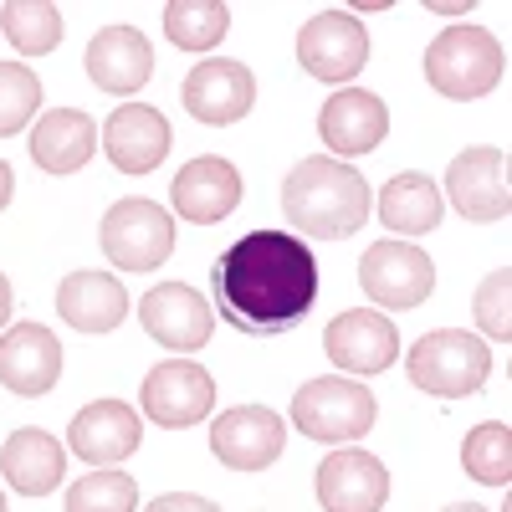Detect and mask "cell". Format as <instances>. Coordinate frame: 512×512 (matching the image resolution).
I'll list each match as a JSON object with an SVG mask.
<instances>
[{
    "instance_id": "29",
    "label": "cell",
    "mask_w": 512,
    "mask_h": 512,
    "mask_svg": "<svg viewBox=\"0 0 512 512\" xmlns=\"http://www.w3.org/2000/svg\"><path fill=\"white\" fill-rule=\"evenodd\" d=\"M139 507V482L128 472H88L82 482H72L67 492V512H134Z\"/></svg>"
},
{
    "instance_id": "31",
    "label": "cell",
    "mask_w": 512,
    "mask_h": 512,
    "mask_svg": "<svg viewBox=\"0 0 512 512\" xmlns=\"http://www.w3.org/2000/svg\"><path fill=\"white\" fill-rule=\"evenodd\" d=\"M507 287H512V272L507 267H492L472 297V318L482 323L487 338H497V344H507L512 338V303H507Z\"/></svg>"
},
{
    "instance_id": "7",
    "label": "cell",
    "mask_w": 512,
    "mask_h": 512,
    "mask_svg": "<svg viewBox=\"0 0 512 512\" xmlns=\"http://www.w3.org/2000/svg\"><path fill=\"white\" fill-rule=\"evenodd\" d=\"M359 287L374 297L379 308H395V313H410L420 308L425 297L436 292V267L431 256L410 241H374L359 262Z\"/></svg>"
},
{
    "instance_id": "12",
    "label": "cell",
    "mask_w": 512,
    "mask_h": 512,
    "mask_svg": "<svg viewBox=\"0 0 512 512\" xmlns=\"http://www.w3.org/2000/svg\"><path fill=\"white\" fill-rule=\"evenodd\" d=\"M287 446V425L267 405H236L210 425V451L231 472H267Z\"/></svg>"
},
{
    "instance_id": "11",
    "label": "cell",
    "mask_w": 512,
    "mask_h": 512,
    "mask_svg": "<svg viewBox=\"0 0 512 512\" xmlns=\"http://www.w3.org/2000/svg\"><path fill=\"white\" fill-rule=\"evenodd\" d=\"M139 323L154 344L175 349V354H195L210 344V333H216V313L210 303L190 287V282H159L144 292L139 303Z\"/></svg>"
},
{
    "instance_id": "33",
    "label": "cell",
    "mask_w": 512,
    "mask_h": 512,
    "mask_svg": "<svg viewBox=\"0 0 512 512\" xmlns=\"http://www.w3.org/2000/svg\"><path fill=\"white\" fill-rule=\"evenodd\" d=\"M11 190H16V175H11V164H6V159H0V210H6V205H11Z\"/></svg>"
},
{
    "instance_id": "19",
    "label": "cell",
    "mask_w": 512,
    "mask_h": 512,
    "mask_svg": "<svg viewBox=\"0 0 512 512\" xmlns=\"http://www.w3.org/2000/svg\"><path fill=\"white\" fill-rule=\"evenodd\" d=\"M62 379V344L52 328L41 323H16L6 338H0V384L11 395H47L52 384Z\"/></svg>"
},
{
    "instance_id": "17",
    "label": "cell",
    "mask_w": 512,
    "mask_h": 512,
    "mask_svg": "<svg viewBox=\"0 0 512 512\" xmlns=\"http://www.w3.org/2000/svg\"><path fill=\"white\" fill-rule=\"evenodd\" d=\"M390 497V472L379 466V456L344 446L318 466V502L323 512H379Z\"/></svg>"
},
{
    "instance_id": "4",
    "label": "cell",
    "mask_w": 512,
    "mask_h": 512,
    "mask_svg": "<svg viewBox=\"0 0 512 512\" xmlns=\"http://www.w3.org/2000/svg\"><path fill=\"white\" fill-rule=\"evenodd\" d=\"M405 369L415 379V390L436 400H466L477 395L492 374V349L482 344V333L466 328H436L405 354Z\"/></svg>"
},
{
    "instance_id": "1",
    "label": "cell",
    "mask_w": 512,
    "mask_h": 512,
    "mask_svg": "<svg viewBox=\"0 0 512 512\" xmlns=\"http://www.w3.org/2000/svg\"><path fill=\"white\" fill-rule=\"evenodd\" d=\"M210 297L241 333H292L318 303V256L292 231H251L216 256Z\"/></svg>"
},
{
    "instance_id": "24",
    "label": "cell",
    "mask_w": 512,
    "mask_h": 512,
    "mask_svg": "<svg viewBox=\"0 0 512 512\" xmlns=\"http://www.w3.org/2000/svg\"><path fill=\"white\" fill-rule=\"evenodd\" d=\"M31 159L47 169V175H72L93 159L98 149V123L82 113V108H52L41 113V123L31 128Z\"/></svg>"
},
{
    "instance_id": "15",
    "label": "cell",
    "mask_w": 512,
    "mask_h": 512,
    "mask_svg": "<svg viewBox=\"0 0 512 512\" xmlns=\"http://www.w3.org/2000/svg\"><path fill=\"white\" fill-rule=\"evenodd\" d=\"M98 144L103 154L113 159V169H123V175H149V169L164 164L169 144H175V134H169V118L149 103H123L108 113V123L98 128Z\"/></svg>"
},
{
    "instance_id": "32",
    "label": "cell",
    "mask_w": 512,
    "mask_h": 512,
    "mask_svg": "<svg viewBox=\"0 0 512 512\" xmlns=\"http://www.w3.org/2000/svg\"><path fill=\"white\" fill-rule=\"evenodd\" d=\"M144 512H221L210 497H195V492H164V497H154Z\"/></svg>"
},
{
    "instance_id": "18",
    "label": "cell",
    "mask_w": 512,
    "mask_h": 512,
    "mask_svg": "<svg viewBox=\"0 0 512 512\" xmlns=\"http://www.w3.org/2000/svg\"><path fill=\"white\" fill-rule=\"evenodd\" d=\"M139 441H144V420L123 400H93L88 410H77L72 431H67L72 456L93 461V466H118L123 456L139 451Z\"/></svg>"
},
{
    "instance_id": "34",
    "label": "cell",
    "mask_w": 512,
    "mask_h": 512,
    "mask_svg": "<svg viewBox=\"0 0 512 512\" xmlns=\"http://www.w3.org/2000/svg\"><path fill=\"white\" fill-rule=\"evenodd\" d=\"M6 318H11V282L0 272V328H6Z\"/></svg>"
},
{
    "instance_id": "14",
    "label": "cell",
    "mask_w": 512,
    "mask_h": 512,
    "mask_svg": "<svg viewBox=\"0 0 512 512\" xmlns=\"http://www.w3.org/2000/svg\"><path fill=\"white\" fill-rule=\"evenodd\" d=\"M323 349L344 374H384L400 359V328L374 308H349L328 323Z\"/></svg>"
},
{
    "instance_id": "21",
    "label": "cell",
    "mask_w": 512,
    "mask_h": 512,
    "mask_svg": "<svg viewBox=\"0 0 512 512\" xmlns=\"http://www.w3.org/2000/svg\"><path fill=\"white\" fill-rule=\"evenodd\" d=\"M88 77L98 82L103 93H139L144 82L154 77V47H149V36L134 31V26H103L93 41H88Z\"/></svg>"
},
{
    "instance_id": "2",
    "label": "cell",
    "mask_w": 512,
    "mask_h": 512,
    "mask_svg": "<svg viewBox=\"0 0 512 512\" xmlns=\"http://www.w3.org/2000/svg\"><path fill=\"white\" fill-rule=\"evenodd\" d=\"M282 216L313 241H344L369 221V180L344 159H303L282 185Z\"/></svg>"
},
{
    "instance_id": "10",
    "label": "cell",
    "mask_w": 512,
    "mask_h": 512,
    "mask_svg": "<svg viewBox=\"0 0 512 512\" xmlns=\"http://www.w3.org/2000/svg\"><path fill=\"white\" fill-rule=\"evenodd\" d=\"M139 405L154 425H164V431H185V425L205 420L210 405H216V379H210L195 359H164L144 374Z\"/></svg>"
},
{
    "instance_id": "27",
    "label": "cell",
    "mask_w": 512,
    "mask_h": 512,
    "mask_svg": "<svg viewBox=\"0 0 512 512\" xmlns=\"http://www.w3.org/2000/svg\"><path fill=\"white\" fill-rule=\"evenodd\" d=\"M461 466H466V477L482 482V487H507V477H512V431H507V420L477 425V431L461 441Z\"/></svg>"
},
{
    "instance_id": "13",
    "label": "cell",
    "mask_w": 512,
    "mask_h": 512,
    "mask_svg": "<svg viewBox=\"0 0 512 512\" xmlns=\"http://www.w3.org/2000/svg\"><path fill=\"white\" fill-rule=\"evenodd\" d=\"M185 113L210 123V128H226V123H241L256 103V77L246 62L236 57H210V62H195V72L185 77Z\"/></svg>"
},
{
    "instance_id": "6",
    "label": "cell",
    "mask_w": 512,
    "mask_h": 512,
    "mask_svg": "<svg viewBox=\"0 0 512 512\" xmlns=\"http://www.w3.org/2000/svg\"><path fill=\"white\" fill-rule=\"evenodd\" d=\"M98 241H103V256L113 267L154 272V267L169 262V251H175V221H169L164 205H154L144 195H128L103 216Z\"/></svg>"
},
{
    "instance_id": "25",
    "label": "cell",
    "mask_w": 512,
    "mask_h": 512,
    "mask_svg": "<svg viewBox=\"0 0 512 512\" xmlns=\"http://www.w3.org/2000/svg\"><path fill=\"white\" fill-rule=\"evenodd\" d=\"M441 216H446L441 185H436L431 175H420V169H405V175H395L390 185H384V195H379V226H390L395 241L436 231Z\"/></svg>"
},
{
    "instance_id": "36",
    "label": "cell",
    "mask_w": 512,
    "mask_h": 512,
    "mask_svg": "<svg viewBox=\"0 0 512 512\" xmlns=\"http://www.w3.org/2000/svg\"><path fill=\"white\" fill-rule=\"evenodd\" d=\"M446 512H487V507H482V502H451Z\"/></svg>"
},
{
    "instance_id": "35",
    "label": "cell",
    "mask_w": 512,
    "mask_h": 512,
    "mask_svg": "<svg viewBox=\"0 0 512 512\" xmlns=\"http://www.w3.org/2000/svg\"><path fill=\"white\" fill-rule=\"evenodd\" d=\"M425 11H431V16H466L472 6H441V0H431V6H425Z\"/></svg>"
},
{
    "instance_id": "23",
    "label": "cell",
    "mask_w": 512,
    "mask_h": 512,
    "mask_svg": "<svg viewBox=\"0 0 512 512\" xmlns=\"http://www.w3.org/2000/svg\"><path fill=\"white\" fill-rule=\"evenodd\" d=\"M0 472H6V482L26 497H47L62 487V472H67V446L47 431H36V425H26V431H11L6 446H0Z\"/></svg>"
},
{
    "instance_id": "37",
    "label": "cell",
    "mask_w": 512,
    "mask_h": 512,
    "mask_svg": "<svg viewBox=\"0 0 512 512\" xmlns=\"http://www.w3.org/2000/svg\"><path fill=\"white\" fill-rule=\"evenodd\" d=\"M0 512H6V492H0Z\"/></svg>"
},
{
    "instance_id": "5",
    "label": "cell",
    "mask_w": 512,
    "mask_h": 512,
    "mask_svg": "<svg viewBox=\"0 0 512 512\" xmlns=\"http://www.w3.org/2000/svg\"><path fill=\"white\" fill-rule=\"evenodd\" d=\"M374 415H379L374 395L359 379H344V374L308 379L303 390L292 395V425L308 441H323V446H349V441L369 436Z\"/></svg>"
},
{
    "instance_id": "8",
    "label": "cell",
    "mask_w": 512,
    "mask_h": 512,
    "mask_svg": "<svg viewBox=\"0 0 512 512\" xmlns=\"http://www.w3.org/2000/svg\"><path fill=\"white\" fill-rule=\"evenodd\" d=\"M297 62L318 82H349L369 62V31L354 11H318L297 31Z\"/></svg>"
},
{
    "instance_id": "22",
    "label": "cell",
    "mask_w": 512,
    "mask_h": 512,
    "mask_svg": "<svg viewBox=\"0 0 512 512\" xmlns=\"http://www.w3.org/2000/svg\"><path fill=\"white\" fill-rule=\"evenodd\" d=\"M57 313L77 333H113L128 318V292L113 272H72L57 287Z\"/></svg>"
},
{
    "instance_id": "30",
    "label": "cell",
    "mask_w": 512,
    "mask_h": 512,
    "mask_svg": "<svg viewBox=\"0 0 512 512\" xmlns=\"http://www.w3.org/2000/svg\"><path fill=\"white\" fill-rule=\"evenodd\" d=\"M41 108V82L26 62H0V139L21 134Z\"/></svg>"
},
{
    "instance_id": "3",
    "label": "cell",
    "mask_w": 512,
    "mask_h": 512,
    "mask_svg": "<svg viewBox=\"0 0 512 512\" xmlns=\"http://www.w3.org/2000/svg\"><path fill=\"white\" fill-rule=\"evenodd\" d=\"M425 82L451 103L492 93L502 82V41L487 26H446L425 47Z\"/></svg>"
},
{
    "instance_id": "20",
    "label": "cell",
    "mask_w": 512,
    "mask_h": 512,
    "mask_svg": "<svg viewBox=\"0 0 512 512\" xmlns=\"http://www.w3.org/2000/svg\"><path fill=\"white\" fill-rule=\"evenodd\" d=\"M241 175H236V164L231 159H221V154H200V159H190L180 175H175V185H169V195H175V210L185 221H195V226H216V221H226L231 210L241 205Z\"/></svg>"
},
{
    "instance_id": "26",
    "label": "cell",
    "mask_w": 512,
    "mask_h": 512,
    "mask_svg": "<svg viewBox=\"0 0 512 512\" xmlns=\"http://www.w3.org/2000/svg\"><path fill=\"white\" fill-rule=\"evenodd\" d=\"M226 31H231V6H221V0H169L164 6V36L185 52L221 47Z\"/></svg>"
},
{
    "instance_id": "28",
    "label": "cell",
    "mask_w": 512,
    "mask_h": 512,
    "mask_svg": "<svg viewBox=\"0 0 512 512\" xmlns=\"http://www.w3.org/2000/svg\"><path fill=\"white\" fill-rule=\"evenodd\" d=\"M0 21H6L16 52L26 57H47L62 41V11L47 6V0H11V6H0Z\"/></svg>"
},
{
    "instance_id": "9",
    "label": "cell",
    "mask_w": 512,
    "mask_h": 512,
    "mask_svg": "<svg viewBox=\"0 0 512 512\" xmlns=\"http://www.w3.org/2000/svg\"><path fill=\"white\" fill-rule=\"evenodd\" d=\"M446 200L461 210L466 221L492 226L507 216L512 205V180H507V149L497 144H477V149H461L446 169Z\"/></svg>"
},
{
    "instance_id": "16",
    "label": "cell",
    "mask_w": 512,
    "mask_h": 512,
    "mask_svg": "<svg viewBox=\"0 0 512 512\" xmlns=\"http://www.w3.org/2000/svg\"><path fill=\"white\" fill-rule=\"evenodd\" d=\"M318 134L323 144L333 149V159H359L369 149L384 144V134H390V113H384V103L364 88H338L323 113H318Z\"/></svg>"
}]
</instances>
